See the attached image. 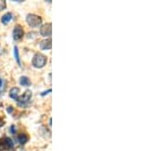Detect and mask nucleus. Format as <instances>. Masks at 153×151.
Listing matches in <instances>:
<instances>
[{
  "label": "nucleus",
  "instance_id": "obj_15",
  "mask_svg": "<svg viewBox=\"0 0 153 151\" xmlns=\"http://www.w3.org/2000/svg\"><path fill=\"white\" fill-rule=\"evenodd\" d=\"M1 86H2V80L0 79V87H1Z\"/></svg>",
  "mask_w": 153,
  "mask_h": 151
},
{
  "label": "nucleus",
  "instance_id": "obj_6",
  "mask_svg": "<svg viewBox=\"0 0 153 151\" xmlns=\"http://www.w3.org/2000/svg\"><path fill=\"white\" fill-rule=\"evenodd\" d=\"M0 146H1L3 149H10V148L13 147V142H12L11 139L9 138H1L0 139Z\"/></svg>",
  "mask_w": 153,
  "mask_h": 151
},
{
  "label": "nucleus",
  "instance_id": "obj_1",
  "mask_svg": "<svg viewBox=\"0 0 153 151\" xmlns=\"http://www.w3.org/2000/svg\"><path fill=\"white\" fill-rule=\"evenodd\" d=\"M46 62H47V57L45 55H43L42 53H36L33 57V60H32L33 65L37 68H43L46 64Z\"/></svg>",
  "mask_w": 153,
  "mask_h": 151
},
{
  "label": "nucleus",
  "instance_id": "obj_5",
  "mask_svg": "<svg viewBox=\"0 0 153 151\" xmlns=\"http://www.w3.org/2000/svg\"><path fill=\"white\" fill-rule=\"evenodd\" d=\"M24 34H25L24 29L18 25V26L14 27L13 33H12V37H13L14 40H19V39H22L24 37Z\"/></svg>",
  "mask_w": 153,
  "mask_h": 151
},
{
  "label": "nucleus",
  "instance_id": "obj_11",
  "mask_svg": "<svg viewBox=\"0 0 153 151\" xmlns=\"http://www.w3.org/2000/svg\"><path fill=\"white\" fill-rule=\"evenodd\" d=\"M18 139L21 144H25V143H27V141L29 140V137L26 135V134H21V135H19Z\"/></svg>",
  "mask_w": 153,
  "mask_h": 151
},
{
  "label": "nucleus",
  "instance_id": "obj_10",
  "mask_svg": "<svg viewBox=\"0 0 153 151\" xmlns=\"http://www.w3.org/2000/svg\"><path fill=\"white\" fill-rule=\"evenodd\" d=\"M19 83H21L22 86H25V87H28V86L31 85V81H30V79L27 78V77H21Z\"/></svg>",
  "mask_w": 153,
  "mask_h": 151
},
{
  "label": "nucleus",
  "instance_id": "obj_3",
  "mask_svg": "<svg viewBox=\"0 0 153 151\" xmlns=\"http://www.w3.org/2000/svg\"><path fill=\"white\" fill-rule=\"evenodd\" d=\"M40 34L44 37H50L52 34V25L50 23L43 25L40 29Z\"/></svg>",
  "mask_w": 153,
  "mask_h": 151
},
{
  "label": "nucleus",
  "instance_id": "obj_8",
  "mask_svg": "<svg viewBox=\"0 0 153 151\" xmlns=\"http://www.w3.org/2000/svg\"><path fill=\"white\" fill-rule=\"evenodd\" d=\"M19 94V88H16V87H14V88H12L11 90H10L9 96H10V97H11L12 99H16V100H18Z\"/></svg>",
  "mask_w": 153,
  "mask_h": 151
},
{
  "label": "nucleus",
  "instance_id": "obj_4",
  "mask_svg": "<svg viewBox=\"0 0 153 151\" xmlns=\"http://www.w3.org/2000/svg\"><path fill=\"white\" fill-rule=\"evenodd\" d=\"M32 98V91L30 90H27L26 92H25L23 95L21 96V97L18 98V101H19V105H24L26 104V103H28L30 101V99Z\"/></svg>",
  "mask_w": 153,
  "mask_h": 151
},
{
  "label": "nucleus",
  "instance_id": "obj_14",
  "mask_svg": "<svg viewBox=\"0 0 153 151\" xmlns=\"http://www.w3.org/2000/svg\"><path fill=\"white\" fill-rule=\"evenodd\" d=\"M50 91H51V90H48V91H47V92H44V93H42V96L46 95V94H47V93H49V92H50Z\"/></svg>",
  "mask_w": 153,
  "mask_h": 151
},
{
  "label": "nucleus",
  "instance_id": "obj_7",
  "mask_svg": "<svg viewBox=\"0 0 153 151\" xmlns=\"http://www.w3.org/2000/svg\"><path fill=\"white\" fill-rule=\"evenodd\" d=\"M40 47L43 50H50L51 47H52V41H51L50 38L48 39H45V40H43L41 42L40 44Z\"/></svg>",
  "mask_w": 153,
  "mask_h": 151
},
{
  "label": "nucleus",
  "instance_id": "obj_12",
  "mask_svg": "<svg viewBox=\"0 0 153 151\" xmlns=\"http://www.w3.org/2000/svg\"><path fill=\"white\" fill-rule=\"evenodd\" d=\"M14 56H16V62H18L19 64H21V61H19V49L18 47H14Z\"/></svg>",
  "mask_w": 153,
  "mask_h": 151
},
{
  "label": "nucleus",
  "instance_id": "obj_2",
  "mask_svg": "<svg viewBox=\"0 0 153 151\" xmlns=\"http://www.w3.org/2000/svg\"><path fill=\"white\" fill-rule=\"evenodd\" d=\"M27 23H28L29 26L32 27V28H36V27L41 26L42 19H41V16H37V14L30 13L27 16Z\"/></svg>",
  "mask_w": 153,
  "mask_h": 151
},
{
  "label": "nucleus",
  "instance_id": "obj_13",
  "mask_svg": "<svg viewBox=\"0 0 153 151\" xmlns=\"http://www.w3.org/2000/svg\"><path fill=\"white\" fill-rule=\"evenodd\" d=\"M5 7H6V2L4 0H0V11L3 10Z\"/></svg>",
  "mask_w": 153,
  "mask_h": 151
},
{
  "label": "nucleus",
  "instance_id": "obj_9",
  "mask_svg": "<svg viewBox=\"0 0 153 151\" xmlns=\"http://www.w3.org/2000/svg\"><path fill=\"white\" fill-rule=\"evenodd\" d=\"M11 19H12V14L10 13V12H7V13H5L1 18V23L4 24V25H6V24H8L9 22L11 21Z\"/></svg>",
  "mask_w": 153,
  "mask_h": 151
}]
</instances>
